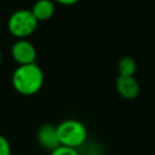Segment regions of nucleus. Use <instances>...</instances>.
I'll return each instance as SVG.
<instances>
[{"instance_id": "obj_1", "label": "nucleus", "mask_w": 155, "mask_h": 155, "mask_svg": "<svg viewBox=\"0 0 155 155\" xmlns=\"http://www.w3.org/2000/svg\"><path fill=\"white\" fill-rule=\"evenodd\" d=\"M13 88L23 96L38 93L44 85V71L36 63L18 65L12 74Z\"/></svg>"}, {"instance_id": "obj_2", "label": "nucleus", "mask_w": 155, "mask_h": 155, "mask_svg": "<svg viewBox=\"0 0 155 155\" xmlns=\"http://www.w3.org/2000/svg\"><path fill=\"white\" fill-rule=\"evenodd\" d=\"M57 136L61 145L79 149L87 140V130L81 121L67 119L57 125Z\"/></svg>"}, {"instance_id": "obj_3", "label": "nucleus", "mask_w": 155, "mask_h": 155, "mask_svg": "<svg viewBox=\"0 0 155 155\" xmlns=\"http://www.w3.org/2000/svg\"><path fill=\"white\" fill-rule=\"evenodd\" d=\"M38 23V19L30 10L21 8L10 16L7 21V29L15 38L25 39L36 30Z\"/></svg>"}, {"instance_id": "obj_4", "label": "nucleus", "mask_w": 155, "mask_h": 155, "mask_svg": "<svg viewBox=\"0 0 155 155\" xmlns=\"http://www.w3.org/2000/svg\"><path fill=\"white\" fill-rule=\"evenodd\" d=\"M11 56L18 65L35 63L36 48L27 39H18L11 47Z\"/></svg>"}, {"instance_id": "obj_5", "label": "nucleus", "mask_w": 155, "mask_h": 155, "mask_svg": "<svg viewBox=\"0 0 155 155\" xmlns=\"http://www.w3.org/2000/svg\"><path fill=\"white\" fill-rule=\"evenodd\" d=\"M117 93L125 99H134L140 91V86L133 75H119L115 81Z\"/></svg>"}, {"instance_id": "obj_6", "label": "nucleus", "mask_w": 155, "mask_h": 155, "mask_svg": "<svg viewBox=\"0 0 155 155\" xmlns=\"http://www.w3.org/2000/svg\"><path fill=\"white\" fill-rule=\"evenodd\" d=\"M36 140L39 145L46 150H53L59 145L57 136V126L52 124H44L36 131Z\"/></svg>"}, {"instance_id": "obj_7", "label": "nucleus", "mask_w": 155, "mask_h": 155, "mask_svg": "<svg viewBox=\"0 0 155 155\" xmlns=\"http://www.w3.org/2000/svg\"><path fill=\"white\" fill-rule=\"evenodd\" d=\"M54 10L56 7L53 0H36L30 8L38 22L48 21L54 15Z\"/></svg>"}, {"instance_id": "obj_8", "label": "nucleus", "mask_w": 155, "mask_h": 155, "mask_svg": "<svg viewBox=\"0 0 155 155\" xmlns=\"http://www.w3.org/2000/svg\"><path fill=\"white\" fill-rule=\"evenodd\" d=\"M136 69H137L136 61L130 56H125L120 58L117 62L119 75H133L136 73Z\"/></svg>"}, {"instance_id": "obj_9", "label": "nucleus", "mask_w": 155, "mask_h": 155, "mask_svg": "<svg viewBox=\"0 0 155 155\" xmlns=\"http://www.w3.org/2000/svg\"><path fill=\"white\" fill-rule=\"evenodd\" d=\"M50 155H80L79 149L65 147V145H58L53 150L50 151Z\"/></svg>"}, {"instance_id": "obj_10", "label": "nucleus", "mask_w": 155, "mask_h": 155, "mask_svg": "<svg viewBox=\"0 0 155 155\" xmlns=\"http://www.w3.org/2000/svg\"><path fill=\"white\" fill-rule=\"evenodd\" d=\"M0 155H12L11 144L8 139L2 134H0Z\"/></svg>"}, {"instance_id": "obj_11", "label": "nucleus", "mask_w": 155, "mask_h": 155, "mask_svg": "<svg viewBox=\"0 0 155 155\" xmlns=\"http://www.w3.org/2000/svg\"><path fill=\"white\" fill-rule=\"evenodd\" d=\"M79 0H53V2H57L59 5H64V6H70V5H74L76 4Z\"/></svg>"}, {"instance_id": "obj_12", "label": "nucleus", "mask_w": 155, "mask_h": 155, "mask_svg": "<svg viewBox=\"0 0 155 155\" xmlns=\"http://www.w3.org/2000/svg\"><path fill=\"white\" fill-rule=\"evenodd\" d=\"M1 58H2V54H1V50H0V64H1Z\"/></svg>"}, {"instance_id": "obj_13", "label": "nucleus", "mask_w": 155, "mask_h": 155, "mask_svg": "<svg viewBox=\"0 0 155 155\" xmlns=\"http://www.w3.org/2000/svg\"><path fill=\"white\" fill-rule=\"evenodd\" d=\"M16 155H24V154H16Z\"/></svg>"}]
</instances>
